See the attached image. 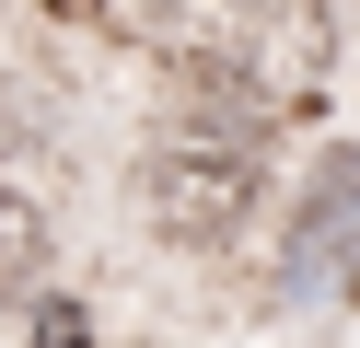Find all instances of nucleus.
Returning a JSON list of instances; mask_svg holds the SVG:
<instances>
[{
    "label": "nucleus",
    "mask_w": 360,
    "mask_h": 348,
    "mask_svg": "<svg viewBox=\"0 0 360 348\" xmlns=\"http://www.w3.org/2000/svg\"><path fill=\"white\" fill-rule=\"evenodd\" d=\"M256 198H267V174L244 139H163L140 162V221L163 244H221V232L256 221Z\"/></svg>",
    "instance_id": "2"
},
{
    "label": "nucleus",
    "mask_w": 360,
    "mask_h": 348,
    "mask_svg": "<svg viewBox=\"0 0 360 348\" xmlns=\"http://www.w3.org/2000/svg\"><path fill=\"white\" fill-rule=\"evenodd\" d=\"M128 35L186 93H233L244 128H267L326 70V0H128Z\"/></svg>",
    "instance_id": "1"
},
{
    "label": "nucleus",
    "mask_w": 360,
    "mask_h": 348,
    "mask_svg": "<svg viewBox=\"0 0 360 348\" xmlns=\"http://www.w3.org/2000/svg\"><path fill=\"white\" fill-rule=\"evenodd\" d=\"M35 267H47V209L0 186V314H12V302L35 290Z\"/></svg>",
    "instance_id": "3"
},
{
    "label": "nucleus",
    "mask_w": 360,
    "mask_h": 348,
    "mask_svg": "<svg viewBox=\"0 0 360 348\" xmlns=\"http://www.w3.org/2000/svg\"><path fill=\"white\" fill-rule=\"evenodd\" d=\"M58 348H82V325H58Z\"/></svg>",
    "instance_id": "4"
}]
</instances>
